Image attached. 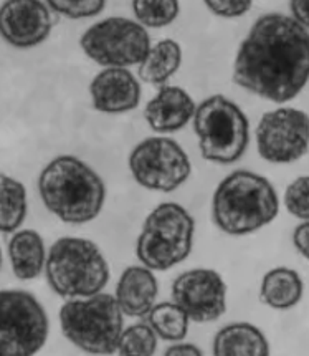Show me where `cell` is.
I'll return each instance as SVG.
<instances>
[{
  "label": "cell",
  "instance_id": "1",
  "mask_svg": "<svg viewBox=\"0 0 309 356\" xmlns=\"http://www.w3.org/2000/svg\"><path fill=\"white\" fill-rule=\"evenodd\" d=\"M309 81V32L293 15H261L238 47L233 83L273 103H288Z\"/></svg>",
  "mask_w": 309,
  "mask_h": 356
},
{
  "label": "cell",
  "instance_id": "2",
  "mask_svg": "<svg viewBox=\"0 0 309 356\" xmlns=\"http://www.w3.org/2000/svg\"><path fill=\"white\" fill-rule=\"evenodd\" d=\"M43 206L67 224H86L101 214L106 186L98 172L72 154L51 159L38 177Z\"/></svg>",
  "mask_w": 309,
  "mask_h": 356
},
{
  "label": "cell",
  "instance_id": "3",
  "mask_svg": "<svg viewBox=\"0 0 309 356\" xmlns=\"http://www.w3.org/2000/svg\"><path fill=\"white\" fill-rule=\"evenodd\" d=\"M280 199L267 177L237 169L217 186L212 219L228 236L253 234L276 219Z\"/></svg>",
  "mask_w": 309,
  "mask_h": 356
},
{
  "label": "cell",
  "instance_id": "4",
  "mask_svg": "<svg viewBox=\"0 0 309 356\" xmlns=\"http://www.w3.org/2000/svg\"><path fill=\"white\" fill-rule=\"evenodd\" d=\"M47 282L63 298L99 293L110 282V267L94 242L81 237H62L47 254Z\"/></svg>",
  "mask_w": 309,
  "mask_h": 356
},
{
  "label": "cell",
  "instance_id": "5",
  "mask_svg": "<svg viewBox=\"0 0 309 356\" xmlns=\"http://www.w3.org/2000/svg\"><path fill=\"white\" fill-rule=\"evenodd\" d=\"M60 327L69 343L91 355H111L124 330V314L115 295L68 298L60 310Z\"/></svg>",
  "mask_w": 309,
  "mask_h": 356
},
{
  "label": "cell",
  "instance_id": "6",
  "mask_svg": "<svg viewBox=\"0 0 309 356\" xmlns=\"http://www.w3.org/2000/svg\"><path fill=\"white\" fill-rule=\"evenodd\" d=\"M195 220L185 207L162 202L146 217L136 242V255L142 266L165 272L189 257L194 247Z\"/></svg>",
  "mask_w": 309,
  "mask_h": 356
},
{
  "label": "cell",
  "instance_id": "7",
  "mask_svg": "<svg viewBox=\"0 0 309 356\" xmlns=\"http://www.w3.org/2000/svg\"><path fill=\"white\" fill-rule=\"evenodd\" d=\"M194 131L202 158L215 164H233L250 143V123L242 108L224 95H213L197 105Z\"/></svg>",
  "mask_w": 309,
  "mask_h": 356
},
{
  "label": "cell",
  "instance_id": "8",
  "mask_svg": "<svg viewBox=\"0 0 309 356\" xmlns=\"http://www.w3.org/2000/svg\"><path fill=\"white\" fill-rule=\"evenodd\" d=\"M45 308L25 290H0V356H30L47 343Z\"/></svg>",
  "mask_w": 309,
  "mask_h": 356
},
{
  "label": "cell",
  "instance_id": "9",
  "mask_svg": "<svg viewBox=\"0 0 309 356\" xmlns=\"http://www.w3.org/2000/svg\"><path fill=\"white\" fill-rule=\"evenodd\" d=\"M85 55L101 67H134L151 50L144 25L126 17H108L85 30L80 38Z\"/></svg>",
  "mask_w": 309,
  "mask_h": 356
},
{
  "label": "cell",
  "instance_id": "10",
  "mask_svg": "<svg viewBox=\"0 0 309 356\" xmlns=\"http://www.w3.org/2000/svg\"><path fill=\"white\" fill-rule=\"evenodd\" d=\"M129 171L141 188L172 193L192 175L184 147L172 138L152 136L141 141L129 154Z\"/></svg>",
  "mask_w": 309,
  "mask_h": 356
},
{
  "label": "cell",
  "instance_id": "11",
  "mask_svg": "<svg viewBox=\"0 0 309 356\" xmlns=\"http://www.w3.org/2000/svg\"><path fill=\"white\" fill-rule=\"evenodd\" d=\"M256 149L272 164H291L309 149V115L283 106L267 111L256 126Z\"/></svg>",
  "mask_w": 309,
  "mask_h": 356
},
{
  "label": "cell",
  "instance_id": "12",
  "mask_svg": "<svg viewBox=\"0 0 309 356\" xmlns=\"http://www.w3.org/2000/svg\"><path fill=\"white\" fill-rule=\"evenodd\" d=\"M172 300L190 321H215L227 312V284L212 268H192L174 280Z\"/></svg>",
  "mask_w": 309,
  "mask_h": 356
},
{
  "label": "cell",
  "instance_id": "13",
  "mask_svg": "<svg viewBox=\"0 0 309 356\" xmlns=\"http://www.w3.org/2000/svg\"><path fill=\"white\" fill-rule=\"evenodd\" d=\"M53 19L42 0H6L0 6V37L15 49H33L50 37Z\"/></svg>",
  "mask_w": 309,
  "mask_h": 356
},
{
  "label": "cell",
  "instance_id": "14",
  "mask_svg": "<svg viewBox=\"0 0 309 356\" xmlns=\"http://www.w3.org/2000/svg\"><path fill=\"white\" fill-rule=\"evenodd\" d=\"M93 108L106 115L136 110L141 102V83L128 68L106 67L90 83Z\"/></svg>",
  "mask_w": 309,
  "mask_h": 356
},
{
  "label": "cell",
  "instance_id": "15",
  "mask_svg": "<svg viewBox=\"0 0 309 356\" xmlns=\"http://www.w3.org/2000/svg\"><path fill=\"white\" fill-rule=\"evenodd\" d=\"M194 98L181 86L164 85L144 108V118L154 133H176L194 120Z\"/></svg>",
  "mask_w": 309,
  "mask_h": 356
},
{
  "label": "cell",
  "instance_id": "16",
  "mask_svg": "<svg viewBox=\"0 0 309 356\" xmlns=\"http://www.w3.org/2000/svg\"><path fill=\"white\" fill-rule=\"evenodd\" d=\"M158 292L159 284L154 270L146 266H133L121 273L115 297L124 315L142 318L156 305Z\"/></svg>",
  "mask_w": 309,
  "mask_h": 356
},
{
  "label": "cell",
  "instance_id": "17",
  "mask_svg": "<svg viewBox=\"0 0 309 356\" xmlns=\"http://www.w3.org/2000/svg\"><path fill=\"white\" fill-rule=\"evenodd\" d=\"M8 259L12 272L19 280H33L42 275L47 264L45 242L32 229L15 232L8 242Z\"/></svg>",
  "mask_w": 309,
  "mask_h": 356
},
{
  "label": "cell",
  "instance_id": "18",
  "mask_svg": "<svg viewBox=\"0 0 309 356\" xmlns=\"http://www.w3.org/2000/svg\"><path fill=\"white\" fill-rule=\"evenodd\" d=\"M213 355L217 356H267V337L251 323L227 325L213 338Z\"/></svg>",
  "mask_w": 309,
  "mask_h": 356
},
{
  "label": "cell",
  "instance_id": "19",
  "mask_svg": "<svg viewBox=\"0 0 309 356\" xmlns=\"http://www.w3.org/2000/svg\"><path fill=\"white\" fill-rule=\"evenodd\" d=\"M304 284L293 268L278 267L265 273L260 285V298L273 310H290L303 298Z\"/></svg>",
  "mask_w": 309,
  "mask_h": 356
},
{
  "label": "cell",
  "instance_id": "20",
  "mask_svg": "<svg viewBox=\"0 0 309 356\" xmlns=\"http://www.w3.org/2000/svg\"><path fill=\"white\" fill-rule=\"evenodd\" d=\"M182 65V49L172 38H165L151 47L146 58L137 65L141 81L152 86H164Z\"/></svg>",
  "mask_w": 309,
  "mask_h": 356
},
{
  "label": "cell",
  "instance_id": "21",
  "mask_svg": "<svg viewBox=\"0 0 309 356\" xmlns=\"http://www.w3.org/2000/svg\"><path fill=\"white\" fill-rule=\"evenodd\" d=\"M27 189L15 177L0 175V232L10 234L27 217Z\"/></svg>",
  "mask_w": 309,
  "mask_h": 356
},
{
  "label": "cell",
  "instance_id": "22",
  "mask_svg": "<svg viewBox=\"0 0 309 356\" xmlns=\"http://www.w3.org/2000/svg\"><path fill=\"white\" fill-rule=\"evenodd\" d=\"M190 318L176 302L156 303L147 314V323L165 341H182L187 337Z\"/></svg>",
  "mask_w": 309,
  "mask_h": 356
},
{
  "label": "cell",
  "instance_id": "23",
  "mask_svg": "<svg viewBox=\"0 0 309 356\" xmlns=\"http://www.w3.org/2000/svg\"><path fill=\"white\" fill-rule=\"evenodd\" d=\"M136 20L146 29H162L181 14L179 0H133Z\"/></svg>",
  "mask_w": 309,
  "mask_h": 356
},
{
  "label": "cell",
  "instance_id": "24",
  "mask_svg": "<svg viewBox=\"0 0 309 356\" xmlns=\"http://www.w3.org/2000/svg\"><path fill=\"white\" fill-rule=\"evenodd\" d=\"M158 333L152 330L149 323L131 325L121 333L116 351L119 355H154L158 348Z\"/></svg>",
  "mask_w": 309,
  "mask_h": 356
},
{
  "label": "cell",
  "instance_id": "25",
  "mask_svg": "<svg viewBox=\"0 0 309 356\" xmlns=\"http://www.w3.org/2000/svg\"><path fill=\"white\" fill-rule=\"evenodd\" d=\"M51 10L72 20L90 19L101 14L106 0H45Z\"/></svg>",
  "mask_w": 309,
  "mask_h": 356
},
{
  "label": "cell",
  "instance_id": "26",
  "mask_svg": "<svg viewBox=\"0 0 309 356\" xmlns=\"http://www.w3.org/2000/svg\"><path fill=\"white\" fill-rule=\"evenodd\" d=\"M286 211L296 219L309 220V176H299L285 191Z\"/></svg>",
  "mask_w": 309,
  "mask_h": 356
},
{
  "label": "cell",
  "instance_id": "27",
  "mask_svg": "<svg viewBox=\"0 0 309 356\" xmlns=\"http://www.w3.org/2000/svg\"><path fill=\"white\" fill-rule=\"evenodd\" d=\"M208 10L222 19H238L253 6V0H203Z\"/></svg>",
  "mask_w": 309,
  "mask_h": 356
},
{
  "label": "cell",
  "instance_id": "28",
  "mask_svg": "<svg viewBox=\"0 0 309 356\" xmlns=\"http://www.w3.org/2000/svg\"><path fill=\"white\" fill-rule=\"evenodd\" d=\"M293 244L296 250L309 260V220H303L293 232Z\"/></svg>",
  "mask_w": 309,
  "mask_h": 356
},
{
  "label": "cell",
  "instance_id": "29",
  "mask_svg": "<svg viewBox=\"0 0 309 356\" xmlns=\"http://www.w3.org/2000/svg\"><path fill=\"white\" fill-rule=\"evenodd\" d=\"M291 15L309 32V0H290Z\"/></svg>",
  "mask_w": 309,
  "mask_h": 356
},
{
  "label": "cell",
  "instance_id": "30",
  "mask_svg": "<svg viewBox=\"0 0 309 356\" xmlns=\"http://www.w3.org/2000/svg\"><path fill=\"white\" fill-rule=\"evenodd\" d=\"M164 355L169 356H200L202 350L192 345V343H184V341H176V345H171L167 350L164 351Z\"/></svg>",
  "mask_w": 309,
  "mask_h": 356
},
{
  "label": "cell",
  "instance_id": "31",
  "mask_svg": "<svg viewBox=\"0 0 309 356\" xmlns=\"http://www.w3.org/2000/svg\"><path fill=\"white\" fill-rule=\"evenodd\" d=\"M2 264H3V255H2V249H0V270H2Z\"/></svg>",
  "mask_w": 309,
  "mask_h": 356
}]
</instances>
